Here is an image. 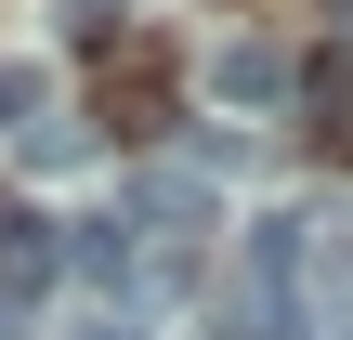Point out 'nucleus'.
I'll use <instances>...</instances> for the list:
<instances>
[{
  "mask_svg": "<svg viewBox=\"0 0 353 340\" xmlns=\"http://www.w3.org/2000/svg\"><path fill=\"white\" fill-rule=\"evenodd\" d=\"M210 92L249 105V118H262V105H301V52H288V39H223V52H210Z\"/></svg>",
  "mask_w": 353,
  "mask_h": 340,
  "instance_id": "1",
  "label": "nucleus"
},
{
  "mask_svg": "<svg viewBox=\"0 0 353 340\" xmlns=\"http://www.w3.org/2000/svg\"><path fill=\"white\" fill-rule=\"evenodd\" d=\"M52 275H65V223H39V210H0V301L26 314Z\"/></svg>",
  "mask_w": 353,
  "mask_h": 340,
  "instance_id": "2",
  "label": "nucleus"
},
{
  "mask_svg": "<svg viewBox=\"0 0 353 340\" xmlns=\"http://www.w3.org/2000/svg\"><path fill=\"white\" fill-rule=\"evenodd\" d=\"M157 105H170V66L118 39V52H105V118H118V131H157Z\"/></svg>",
  "mask_w": 353,
  "mask_h": 340,
  "instance_id": "3",
  "label": "nucleus"
},
{
  "mask_svg": "<svg viewBox=\"0 0 353 340\" xmlns=\"http://www.w3.org/2000/svg\"><path fill=\"white\" fill-rule=\"evenodd\" d=\"M65 275H92V288H131V275H144V249H131V223H118V210H92V223H65Z\"/></svg>",
  "mask_w": 353,
  "mask_h": 340,
  "instance_id": "4",
  "label": "nucleus"
},
{
  "mask_svg": "<svg viewBox=\"0 0 353 340\" xmlns=\"http://www.w3.org/2000/svg\"><path fill=\"white\" fill-rule=\"evenodd\" d=\"M52 13H65V39H92V52H118V13H131V0H52Z\"/></svg>",
  "mask_w": 353,
  "mask_h": 340,
  "instance_id": "5",
  "label": "nucleus"
},
{
  "mask_svg": "<svg viewBox=\"0 0 353 340\" xmlns=\"http://www.w3.org/2000/svg\"><path fill=\"white\" fill-rule=\"evenodd\" d=\"M0 131H39V66L0 52Z\"/></svg>",
  "mask_w": 353,
  "mask_h": 340,
  "instance_id": "6",
  "label": "nucleus"
},
{
  "mask_svg": "<svg viewBox=\"0 0 353 340\" xmlns=\"http://www.w3.org/2000/svg\"><path fill=\"white\" fill-rule=\"evenodd\" d=\"M314 131H327V157H353V66L327 79V92H314Z\"/></svg>",
  "mask_w": 353,
  "mask_h": 340,
  "instance_id": "7",
  "label": "nucleus"
},
{
  "mask_svg": "<svg viewBox=\"0 0 353 340\" xmlns=\"http://www.w3.org/2000/svg\"><path fill=\"white\" fill-rule=\"evenodd\" d=\"M327 39H341V52H353V0H327Z\"/></svg>",
  "mask_w": 353,
  "mask_h": 340,
  "instance_id": "8",
  "label": "nucleus"
},
{
  "mask_svg": "<svg viewBox=\"0 0 353 340\" xmlns=\"http://www.w3.org/2000/svg\"><path fill=\"white\" fill-rule=\"evenodd\" d=\"M92 340H131V314H92Z\"/></svg>",
  "mask_w": 353,
  "mask_h": 340,
  "instance_id": "9",
  "label": "nucleus"
},
{
  "mask_svg": "<svg viewBox=\"0 0 353 340\" xmlns=\"http://www.w3.org/2000/svg\"><path fill=\"white\" fill-rule=\"evenodd\" d=\"M0 340H26V314H13V301H0Z\"/></svg>",
  "mask_w": 353,
  "mask_h": 340,
  "instance_id": "10",
  "label": "nucleus"
}]
</instances>
